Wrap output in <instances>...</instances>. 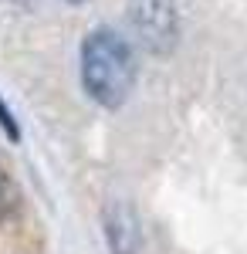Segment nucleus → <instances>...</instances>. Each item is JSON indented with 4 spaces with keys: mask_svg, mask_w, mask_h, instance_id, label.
Segmentation results:
<instances>
[{
    "mask_svg": "<svg viewBox=\"0 0 247 254\" xmlns=\"http://www.w3.org/2000/svg\"><path fill=\"white\" fill-rule=\"evenodd\" d=\"M81 85L102 109H119L135 85V55L129 41L109 27L92 31L81 44Z\"/></svg>",
    "mask_w": 247,
    "mask_h": 254,
    "instance_id": "f257e3e1",
    "label": "nucleus"
},
{
    "mask_svg": "<svg viewBox=\"0 0 247 254\" xmlns=\"http://www.w3.org/2000/svg\"><path fill=\"white\" fill-rule=\"evenodd\" d=\"M132 24L149 44H156L159 38L173 44V38H176V17H173V7L166 0H139L132 10Z\"/></svg>",
    "mask_w": 247,
    "mask_h": 254,
    "instance_id": "f03ea898",
    "label": "nucleus"
},
{
    "mask_svg": "<svg viewBox=\"0 0 247 254\" xmlns=\"http://www.w3.org/2000/svg\"><path fill=\"white\" fill-rule=\"evenodd\" d=\"M105 234H109L112 254H135L139 251V227H135V217L129 207H112L109 210Z\"/></svg>",
    "mask_w": 247,
    "mask_h": 254,
    "instance_id": "7ed1b4c3",
    "label": "nucleus"
},
{
    "mask_svg": "<svg viewBox=\"0 0 247 254\" xmlns=\"http://www.w3.org/2000/svg\"><path fill=\"white\" fill-rule=\"evenodd\" d=\"M0 129H3V132H7V136L14 139V142H17V139H20L17 119H14V112H10V109H7V102H3V98H0Z\"/></svg>",
    "mask_w": 247,
    "mask_h": 254,
    "instance_id": "20e7f679",
    "label": "nucleus"
},
{
    "mask_svg": "<svg viewBox=\"0 0 247 254\" xmlns=\"http://www.w3.org/2000/svg\"><path fill=\"white\" fill-rule=\"evenodd\" d=\"M7 214V187H3V176H0V217Z\"/></svg>",
    "mask_w": 247,
    "mask_h": 254,
    "instance_id": "39448f33",
    "label": "nucleus"
},
{
    "mask_svg": "<svg viewBox=\"0 0 247 254\" xmlns=\"http://www.w3.org/2000/svg\"><path fill=\"white\" fill-rule=\"evenodd\" d=\"M68 3H81V0H68Z\"/></svg>",
    "mask_w": 247,
    "mask_h": 254,
    "instance_id": "423d86ee",
    "label": "nucleus"
}]
</instances>
